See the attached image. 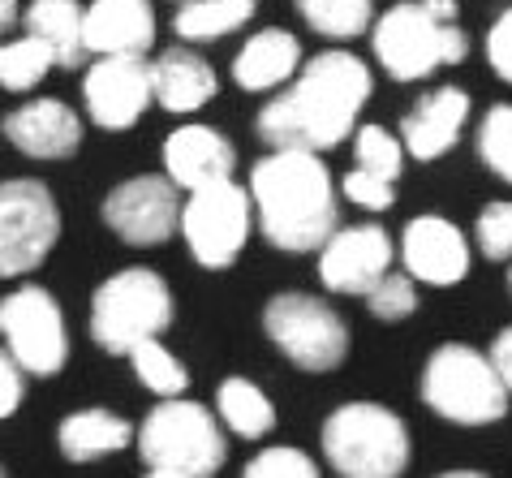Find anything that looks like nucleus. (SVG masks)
Instances as JSON below:
<instances>
[{"instance_id":"obj_31","label":"nucleus","mask_w":512,"mask_h":478,"mask_svg":"<svg viewBox=\"0 0 512 478\" xmlns=\"http://www.w3.org/2000/svg\"><path fill=\"white\" fill-rule=\"evenodd\" d=\"M366 298H371V315L383 319V323H396V319L414 315V306H418L414 276H392V272H383Z\"/></svg>"},{"instance_id":"obj_10","label":"nucleus","mask_w":512,"mask_h":478,"mask_svg":"<svg viewBox=\"0 0 512 478\" xmlns=\"http://www.w3.org/2000/svg\"><path fill=\"white\" fill-rule=\"evenodd\" d=\"M0 336L26 375H56L69 358L61 306L44 285H22L0 298Z\"/></svg>"},{"instance_id":"obj_34","label":"nucleus","mask_w":512,"mask_h":478,"mask_svg":"<svg viewBox=\"0 0 512 478\" xmlns=\"http://www.w3.org/2000/svg\"><path fill=\"white\" fill-rule=\"evenodd\" d=\"M392 194H396L392 181H383L375 173H362V168H353V173L345 177V199L358 203V207H371V212L392 207Z\"/></svg>"},{"instance_id":"obj_6","label":"nucleus","mask_w":512,"mask_h":478,"mask_svg":"<svg viewBox=\"0 0 512 478\" xmlns=\"http://www.w3.org/2000/svg\"><path fill=\"white\" fill-rule=\"evenodd\" d=\"M138 453L151 470H173L186 478H211L224 466V431L216 414L198 401L168 397L138 427Z\"/></svg>"},{"instance_id":"obj_25","label":"nucleus","mask_w":512,"mask_h":478,"mask_svg":"<svg viewBox=\"0 0 512 478\" xmlns=\"http://www.w3.org/2000/svg\"><path fill=\"white\" fill-rule=\"evenodd\" d=\"M216 410H220L224 423H229V431H237L241 440H259V435H267V431L276 427L272 401H267L263 392L250 384V379H237V375L220 384Z\"/></svg>"},{"instance_id":"obj_23","label":"nucleus","mask_w":512,"mask_h":478,"mask_svg":"<svg viewBox=\"0 0 512 478\" xmlns=\"http://www.w3.org/2000/svg\"><path fill=\"white\" fill-rule=\"evenodd\" d=\"M26 31L52 52L56 65L74 69L87 56L82 44V5L78 0H31L26 9Z\"/></svg>"},{"instance_id":"obj_17","label":"nucleus","mask_w":512,"mask_h":478,"mask_svg":"<svg viewBox=\"0 0 512 478\" xmlns=\"http://www.w3.org/2000/svg\"><path fill=\"white\" fill-rule=\"evenodd\" d=\"M82 44L95 56H142L155 44L151 0H91L82 9Z\"/></svg>"},{"instance_id":"obj_2","label":"nucleus","mask_w":512,"mask_h":478,"mask_svg":"<svg viewBox=\"0 0 512 478\" xmlns=\"http://www.w3.org/2000/svg\"><path fill=\"white\" fill-rule=\"evenodd\" d=\"M263 237L289 255L319 250L336 233V190L315 151H272L250 173Z\"/></svg>"},{"instance_id":"obj_24","label":"nucleus","mask_w":512,"mask_h":478,"mask_svg":"<svg viewBox=\"0 0 512 478\" xmlns=\"http://www.w3.org/2000/svg\"><path fill=\"white\" fill-rule=\"evenodd\" d=\"M254 5L259 0H186L173 18V31L186 44H211L220 35L241 31L254 18Z\"/></svg>"},{"instance_id":"obj_30","label":"nucleus","mask_w":512,"mask_h":478,"mask_svg":"<svg viewBox=\"0 0 512 478\" xmlns=\"http://www.w3.org/2000/svg\"><path fill=\"white\" fill-rule=\"evenodd\" d=\"M353 138H358V143H353V151H358V164H353V168L375 173V177H383V181H392V186H396V177H401V143H396L383 125H362Z\"/></svg>"},{"instance_id":"obj_15","label":"nucleus","mask_w":512,"mask_h":478,"mask_svg":"<svg viewBox=\"0 0 512 478\" xmlns=\"http://www.w3.org/2000/svg\"><path fill=\"white\" fill-rule=\"evenodd\" d=\"M401 255H405V276L426 280V285H457L469 272V246L461 229L444 216H418L409 220V229L401 237Z\"/></svg>"},{"instance_id":"obj_4","label":"nucleus","mask_w":512,"mask_h":478,"mask_svg":"<svg viewBox=\"0 0 512 478\" xmlns=\"http://www.w3.org/2000/svg\"><path fill=\"white\" fill-rule=\"evenodd\" d=\"M323 453L345 478H401L409 466V431L383 405L349 401L323 423Z\"/></svg>"},{"instance_id":"obj_36","label":"nucleus","mask_w":512,"mask_h":478,"mask_svg":"<svg viewBox=\"0 0 512 478\" xmlns=\"http://www.w3.org/2000/svg\"><path fill=\"white\" fill-rule=\"evenodd\" d=\"M26 397V379H22V367L13 362L5 349H0V418H9L13 410L22 405Z\"/></svg>"},{"instance_id":"obj_27","label":"nucleus","mask_w":512,"mask_h":478,"mask_svg":"<svg viewBox=\"0 0 512 478\" xmlns=\"http://www.w3.org/2000/svg\"><path fill=\"white\" fill-rule=\"evenodd\" d=\"M52 65H56L52 52L39 44L35 35H22V39H13V44H0V87L22 95V91L39 87V82L48 78Z\"/></svg>"},{"instance_id":"obj_7","label":"nucleus","mask_w":512,"mask_h":478,"mask_svg":"<svg viewBox=\"0 0 512 478\" xmlns=\"http://www.w3.org/2000/svg\"><path fill=\"white\" fill-rule=\"evenodd\" d=\"M422 401L461 427H487L508 414L504 379L495 375L487 354H478L469 345L435 349L422 371Z\"/></svg>"},{"instance_id":"obj_28","label":"nucleus","mask_w":512,"mask_h":478,"mask_svg":"<svg viewBox=\"0 0 512 478\" xmlns=\"http://www.w3.org/2000/svg\"><path fill=\"white\" fill-rule=\"evenodd\" d=\"M130 362H134V375L155 392V397H164V401L168 397H181L186 384H190L186 367H181V362L160 345V336H151V341L134 345L130 349Z\"/></svg>"},{"instance_id":"obj_1","label":"nucleus","mask_w":512,"mask_h":478,"mask_svg":"<svg viewBox=\"0 0 512 478\" xmlns=\"http://www.w3.org/2000/svg\"><path fill=\"white\" fill-rule=\"evenodd\" d=\"M371 87V69L353 52H319L293 87L259 112V138L272 151H332L353 134Z\"/></svg>"},{"instance_id":"obj_13","label":"nucleus","mask_w":512,"mask_h":478,"mask_svg":"<svg viewBox=\"0 0 512 478\" xmlns=\"http://www.w3.org/2000/svg\"><path fill=\"white\" fill-rule=\"evenodd\" d=\"M82 100L99 130H130L151 108V65L142 56H99L82 78Z\"/></svg>"},{"instance_id":"obj_35","label":"nucleus","mask_w":512,"mask_h":478,"mask_svg":"<svg viewBox=\"0 0 512 478\" xmlns=\"http://www.w3.org/2000/svg\"><path fill=\"white\" fill-rule=\"evenodd\" d=\"M487 61L504 82H512V9H504L495 18L491 35H487Z\"/></svg>"},{"instance_id":"obj_42","label":"nucleus","mask_w":512,"mask_h":478,"mask_svg":"<svg viewBox=\"0 0 512 478\" xmlns=\"http://www.w3.org/2000/svg\"><path fill=\"white\" fill-rule=\"evenodd\" d=\"M0 478H5V470H0Z\"/></svg>"},{"instance_id":"obj_20","label":"nucleus","mask_w":512,"mask_h":478,"mask_svg":"<svg viewBox=\"0 0 512 478\" xmlns=\"http://www.w3.org/2000/svg\"><path fill=\"white\" fill-rule=\"evenodd\" d=\"M216 69L190 48H168L151 65V100H160L168 112H198L216 95Z\"/></svg>"},{"instance_id":"obj_18","label":"nucleus","mask_w":512,"mask_h":478,"mask_svg":"<svg viewBox=\"0 0 512 478\" xmlns=\"http://www.w3.org/2000/svg\"><path fill=\"white\" fill-rule=\"evenodd\" d=\"M233 164H237L233 143L220 130H211V125H181L164 143L168 181L190 194L203 186H216V181H229Z\"/></svg>"},{"instance_id":"obj_14","label":"nucleus","mask_w":512,"mask_h":478,"mask_svg":"<svg viewBox=\"0 0 512 478\" xmlns=\"http://www.w3.org/2000/svg\"><path fill=\"white\" fill-rule=\"evenodd\" d=\"M392 237L379 224H353V229H336L319 246V280L332 293H349V298H366L375 280L392 267Z\"/></svg>"},{"instance_id":"obj_32","label":"nucleus","mask_w":512,"mask_h":478,"mask_svg":"<svg viewBox=\"0 0 512 478\" xmlns=\"http://www.w3.org/2000/svg\"><path fill=\"white\" fill-rule=\"evenodd\" d=\"M246 478H319V466L297 448H263L246 466Z\"/></svg>"},{"instance_id":"obj_40","label":"nucleus","mask_w":512,"mask_h":478,"mask_svg":"<svg viewBox=\"0 0 512 478\" xmlns=\"http://www.w3.org/2000/svg\"><path fill=\"white\" fill-rule=\"evenodd\" d=\"M147 478H186V474H173V470H151Z\"/></svg>"},{"instance_id":"obj_3","label":"nucleus","mask_w":512,"mask_h":478,"mask_svg":"<svg viewBox=\"0 0 512 478\" xmlns=\"http://www.w3.org/2000/svg\"><path fill=\"white\" fill-rule=\"evenodd\" d=\"M371 44L396 82H418L435 65H461L469 48L457 26V0H405L375 22Z\"/></svg>"},{"instance_id":"obj_38","label":"nucleus","mask_w":512,"mask_h":478,"mask_svg":"<svg viewBox=\"0 0 512 478\" xmlns=\"http://www.w3.org/2000/svg\"><path fill=\"white\" fill-rule=\"evenodd\" d=\"M18 22V0H0V31Z\"/></svg>"},{"instance_id":"obj_39","label":"nucleus","mask_w":512,"mask_h":478,"mask_svg":"<svg viewBox=\"0 0 512 478\" xmlns=\"http://www.w3.org/2000/svg\"><path fill=\"white\" fill-rule=\"evenodd\" d=\"M439 478H487V474H478V470H452V474H439Z\"/></svg>"},{"instance_id":"obj_26","label":"nucleus","mask_w":512,"mask_h":478,"mask_svg":"<svg viewBox=\"0 0 512 478\" xmlns=\"http://www.w3.org/2000/svg\"><path fill=\"white\" fill-rule=\"evenodd\" d=\"M297 13L323 39H358L375 22V0H297Z\"/></svg>"},{"instance_id":"obj_12","label":"nucleus","mask_w":512,"mask_h":478,"mask_svg":"<svg viewBox=\"0 0 512 478\" xmlns=\"http://www.w3.org/2000/svg\"><path fill=\"white\" fill-rule=\"evenodd\" d=\"M108 229L130 246H160L181 229V199L168 177L121 181L104 199Z\"/></svg>"},{"instance_id":"obj_11","label":"nucleus","mask_w":512,"mask_h":478,"mask_svg":"<svg viewBox=\"0 0 512 478\" xmlns=\"http://www.w3.org/2000/svg\"><path fill=\"white\" fill-rule=\"evenodd\" d=\"M250 224H254L250 190H241L233 177L194 190L190 203H181V233L190 242V255L203 267H229L241 255V246H246Z\"/></svg>"},{"instance_id":"obj_21","label":"nucleus","mask_w":512,"mask_h":478,"mask_svg":"<svg viewBox=\"0 0 512 478\" xmlns=\"http://www.w3.org/2000/svg\"><path fill=\"white\" fill-rule=\"evenodd\" d=\"M297 65H302V48H297V35L280 31V26H267V31L250 35L246 48L237 52L233 61V78L241 91H272L284 87Z\"/></svg>"},{"instance_id":"obj_5","label":"nucleus","mask_w":512,"mask_h":478,"mask_svg":"<svg viewBox=\"0 0 512 478\" xmlns=\"http://www.w3.org/2000/svg\"><path fill=\"white\" fill-rule=\"evenodd\" d=\"M173 323V293L151 267H125L95 289L91 336L108 354H130L134 345L160 336Z\"/></svg>"},{"instance_id":"obj_19","label":"nucleus","mask_w":512,"mask_h":478,"mask_svg":"<svg viewBox=\"0 0 512 478\" xmlns=\"http://www.w3.org/2000/svg\"><path fill=\"white\" fill-rule=\"evenodd\" d=\"M465 117H469V95L461 87H439L431 95H422L414 104V112L405 117L401 125V138H405V151L414 160H439L457 147V138L465 130Z\"/></svg>"},{"instance_id":"obj_29","label":"nucleus","mask_w":512,"mask_h":478,"mask_svg":"<svg viewBox=\"0 0 512 478\" xmlns=\"http://www.w3.org/2000/svg\"><path fill=\"white\" fill-rule=\"evenodd\" d=\"M478 156L512 186V104H495L478 125Z\"/></svg>"},{"instance_id":"obj_9","label":"nucleus","mask_w":512,"mask_h":478,"mask_svg":"<svg viewBox=\"0 0 512 478\" xmlns=\"http://www.w3.org/2000/svg\"><path fill=\"white\" fill-rule=\"evenodd\" d=\"M61 237V212L44 181H0V276H26Z\"/></svg>"},{"instance_id":"obj_16","label":"nucleus","mask_w":512,"mask_h":478,"mask_svg":"<svg viewBox=\"0 0 512 478\" xmlns=\"http://www.w3.org/2000/svg\"><path fill=\"white\" fill-rule=\"evenodd\" d=\"M0 134L31 160H65L82 147L78 112L61 100H31V104L13 108L5 125H0Z\"/></svg>"},{"instance_id":"obj_33","label":"nucleus","mask_w":512,"mask_h":478,"mask_svg":"<svg viewBox=\"0 0 512 478\" xmlns=\"http://www.w3.org/2000/svg\"><path fill=\"white\" fill-rule=\"evenodd\" d=\"M478 246L487 259H512V203H491L478 216Z\"/></svg>"},{"instance_id":"obj_22","label":"nucleus","mask_w":512,"mask_h":478,"mask_svg":"<svg viewBox=\"0 0 512 478\" xmlns=\"http://www.w3.org/2000/svg\"><path fill=\"white\" fill-rule=\"evenodd\" d=\"M134 440V427L125 418L108 414V410H78L69 414L61 431H56V444L69 461H99V457H112L121 453L125 444Z\"/></svg>"},{"instance_id":"obj_37","label":"nucleus","mask_w":512,"mask_h":478,"mask_svg":"<svg viewBox=\"0 0 512 478\" xmlns=\"http://www.w3.org/2000/svg\"><path fill=\"white\" fill-rule=\"evenodd\" d=\"M491 367L495 375L504 379V388H508V397H512V328H504L500 336H495V345H491Z\"/></svg>"},{"instance_id":"obj_8","label":"nucleus","mask_w":512,"mask_h":478,"mask_svg":"<svg viewBox=\"0 0 512 478\" xmlns=\"http://www.w3.org/2000/svg\"><path fill=\"white\" fill-rule=\"evenodd\" d=\"M263 332L302 371H336L349 354V328L332 306L306 293H280L263 311Z\"/></svg>"},{"instance_id":"obj_41","label":"nucleus","mask_w":512,"mask_h":478,"mask_svg":"<svg viewBox=\"0 0 512 478\" xmlns=\"http://www.w3.org/2000/svg\"><path fill=\"white\" fill-rule=\"evenodd\" d=\"M508 285H512V272H508Z\"/></svg>"}]
</instances>
